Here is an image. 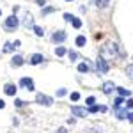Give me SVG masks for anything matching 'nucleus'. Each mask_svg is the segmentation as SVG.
<instances>
[{"label": "nucleus", "mask_w": 133, "mask_h": 133, "mask_svg": "<svg viewBox=\"0 0 133 133\" xmlns=\"http://www.w3.org/2000/svg\"><path fill=\"white\" fill-rule=\"evenodd\" d=\"M119 55V50H117V44L114 41H108V43H105L103 44V48H101V57H117Z\"/></svg>", "instance_id": "f257e3e1"}, {"label": "nucleus", "mask_w": 133, "mask_h": 133, "mask_svg": "<svg viewBox=\"0 0 133 133\" xmlns=\"http://www.w3.org/2000/svg\"><path fill=\"white\" fill-rule=\"evenodd\" d=\"M18 25H20V21H18V18H16V14L9 16V18L5 20V23H4V27H5V30H7V32L16 30V29H18Z\"/></svg>", "instance_id": "f03ea898"}, {"label": "nucleus", "mask_w": 133, "mask_h": 133, "mask_svg": "<svg viewBox=\"0 0 133 133\" xmlns=\"http://www.w3.org/2000/svg\"><path fill=\"white\" fill-rule=\"evenodd\" d=\"M96 68H98V71L99 73H108V62L105 61V57H98L96 59Z\"/></svg>", "instance_id": "7ed1b4c3"}, {"label": "nucleus", "mask_w": 133, "mask_h": 133, "mask_svg": "<svg viewBox=\"0 0 133 133\" xmlns=\"http://www.w3.org/2000/svg\"><path fill=\"white\" fill-rule=\"evenodd\" d=\"M36 101L39 103V105H44V107H51L53 105V99H51L50 96H46V94H37Z\"/></svg>", "instance_id": "20e7f679"}, {"label": "nucleus", "mask_w": 133, "mask_h": 133, "mask_svg": "<svg viewBox=\"0 0 133 133\" xmlns=\"http://www.w3.org/2000/svg\"><path fill=\"white\" fill-rule=\"evenodd\" d=\"M51 41L53 43H64L66 41V32L64 30H57L51 34Z\"/></svg>", "instance_id": "39448f33"}, {"label": "nucleus", "mask_w": 133, "mask_h": 133, "mask_svg": "<svg viewBox=\"0 0 133 133\" xmlns=\"http://www.w3.org/2000/svg\"><path fill=\"white\" fill-rule=\"evenodd\" d=\"M20 85H21V87H25V89H29V91H34V80H32V78L23 76V78L20 80Z\"/></svg>", "instance_id": "423d86ee"}, {"label": "nucleus", "mask_w": 133, "mask_h": 133, "mask_svg": "<svg viewBox=\"0 0 133 133\" xmlns=\"http://www.w3.org/2000/svg\"><path fill=\"white\" fill-rule=\"evenodd\" d=\"M71 114H75L76 117H85L89 112H87V108H85V107H73Z\"/></svg>", "instance_id": "0eeeda50"}, {"label": "nucleus", "mask_w": 133, "mask_h": 133, "mask_svg": "<svg viewBox=\"0 0 133 133\" xmlns=\"http://www.w3.org/2000/svg\"><path fill=\"white\" fill-rule=\"evenodd\" d=\"M20 44H21V41H9V43H5L4 44V51L5 53H9V51H14V48H20Z\"/></svg>", "instance_id": "6e6552de"}, {"label": "nucleus", "mask_w": 133, "mask_h": 133, "mask_svg": "<svg viewBox=\"0 0 133 133\" xmlns=\"http://www.w3.org/2000/svg\"><path fill=\"white\" fill-rule=\"evenodd\" d=\"M89 114H96V112H107V107H101V105H91L87 108Z\"/></svg>", "instance_id": "1a4fd4ad"}, {"label": "nucleus", "mask_w": 133, "mask_h": 133, "mask_svg": "<svg viewBox=\"0 0 133 133\" xmlns=\"http://www.w3.org/2000/svg\"><path fill=\"white\" fill-rule=\"evenodd\" d=\"M16 91H18V87H16V85H12V83H7V85L4 87V92H5L7 96H14Z\"/></svg>", "instance_id": "9d476101"}, {"label": "nucleus", "mask_w": 133, "mask_h": 133, "mask_svg": "<svg viewBox=\"0 0 133 133\" xmlns=\"http://www.w3.org/2000/svg\"><path fill=\"white\" fill-rule=\"evenodd\" d=\"M115 89H117V87L114 85V82H107L105 85H103V92H105V94H112Z\"/></svg>", "instance_id": "9b49d317"}, {"label": "nucleus", "mask_w": 133, "mask_h": 133, "mask_svg": "<svg viewBox=\"0 0 133 133\" xmlns=\"http://www.w3.org/2000/svg\"><path fill=\"white\" fill-rule=\"evenodd\" d=\"M128 108H115V115H117V119H126L128 117Z\"/></svg>", "instance_id": "f8f14e48"}, {"label": "nucleus", "mask_w": 133, "mask_h": 133, "mask_svg": "<svg viewBox=\"0 0 133 133\" xmlns=\"http://www.w3.org/2000/svg\"><path fill=\"white\" fill-rule=\"evenodd\" d=\"M23 57H21V55H14V57H12V59H11V64H12V66H16V68H20V66H23Z\"/></svg>", "instance_id": "ddd939ff"}, {"label": "nucleus", "mask_w": 133, "mask_h": 133, "mask_svg": "<svg viewBox=\"0 0 133 133\" xmlns=\"http://www.w3.org/2000/svg\"><path fill=\"white\" fill-rule=\"evenodd\" d=\"M43 61H44V57H43L41 53H34L30 57V64H41Z\"/></svg>", "instance_id": "4468645a"}, {"label": "nucleus", "mask_w": 133, "mask_h": 133, "mask_svg": "<svg viewBox=\"0 0 133 133\" xmlns=\"http://www.w3.org/2000/svg\"><path fill=\"white\" fill-rule=\"evenodd\" d=\"M23 25H25L27 29H32V27H34V18H32L30 14H27V16L23 18Z\"/></svg>", "instance_id": "2eb2a0df"}, {"label": "nucleus", "mask_w": 133, "mask_h": 133, "mask_svg": "<svg viewBox=\"0 0 133 133\" xmlns=\"http://www.w3.org/2000/svg\"><path fill=\"white\" fill-rule=\"evenodd\" d=\"M115 91L119 92V96H123V98H126V96H128V98H130V94H131V92L128 91V89H124V87H117V89H115Z\"/></svg>", "instance_id": "dca6fc26"}, {"label": "nucleus", "mask_w": 133, "mask_h": 133, "mask_svg": "<svg viewBox=\"0 0 133 133\" xmlns=\"http://www.w3.org/2000/svg\"><path fill=\"white\" fill-rule=\"evenodd\" d=\"M75 43H76V46H85L87 39H85V36H78V37L75 39Z\"/></svg>", "instance_id": "f3484780"}, {"label": "nucleus", "mask_w": 133, "mask_h": 133, "mask_svg": "<svg viewBox=\"0 0 133 133\" xmlns=\"http://www.w3.org/2000/svg\"><path fill=\"white\" fill-rule=\"evenodd\" d=\"M66 53H68V50H66L64 46H57V48H55V55H59V57L66 55Z\"/></svg>", "instance_id": "a211bd4d"}, {"label": "nucleus", "mask_w": 133, "mask_h": 133, "mask_svg": "<svg viewBox=\"0 0 133 133\" xmlns=\"http://www.w3.org/2000/svg\"><path fill=\"white\" fill-rule=\"evenodd\" d=\"M124 101H126V99H124L123 96H119V98H115V101H114V108H119V107H121V105H123Z\"/></svg>", "instance_id": "6ab92c4d"}, {"label": "nucleus", "mask_w": 133, "mask_h": 133, "mask_svg": "<svg viewBox=\"0 0 133 133\" xmlns=\"http://www.w3.org/2000/svg\"><path fill=\"white\" fill-rule=\"evenodd\" d=\"M32 29H34V34H36L37 37H41V36H44V29H41V27H36V25H34Z\"/></svg>", "instance_id": "aec40b11"}, {"label": "nucleus", "mask_w": 133, "mask_h": 133, "mask_svg": "<svg viewBox=\"0 0 133 133\" xmlns=\"http://www.w3.org/2000/svg\"><path fill=\"white\" fill-rule=\"evenodd\" d=\"M78 71H80V73H87V71H89V64H87V62L78 64Z\"/></svg>", "instance_id": "412c9836"}, {"label": "nucleus", "mask_w": 133, "mask_h": 133, "mask_svg": "<svg viewBox=\"0 0 133 133\" xmlns=\"http://www.w3.org/2000/svg\"><path fill=\"white\" fill-rule=\"evenodd\" d=\"M126 75H128L130 80H133V64H130V66L126 68Z\"/></svg>", "instance_id": "4be33fe9"}, {"label": "nucleus", "mask_w": 133, "mask_h": 133, "mask_svg": "<svg viewBox=\"0 0 133 133\" xmlns=\"http://www.w3.org/2000/svg\"><path fill=\"white\" fill-rule=\"evenodd\" d=\"M71 23H73V27H75V29H80V27H82V21L78 20V18H73Z\"/></svg>", "instance_id": "5701e85b"}, {"label": "nucleus", "mask_w": 133, "mask_h": 133, "mask_svg": "<svg viewBox=\"0 0 133 133\" xmlns=\"http://www.w3.org/2000/svg\"><path fill=\"white\" fill-rule=\"evenodd\" d=\"M108 2L110 0H96V5L98 7H105V5H108Z\"/></svg>", "instance_id": "b1692460"}, {"label": "nucleus", "mask_w": 133, "mask_h": 133, "mask_svg": "<svg viewBox=\"0 0 133 133\" xmlns=\"http://www.w3.org/2000/svg\"><path fill=\"white\" fill-rule=\"evenodd\" d=\"M124 105H126V108H128V110H131V108H133V99H131V98H128V99L124 101Z\"/></svg>", "instance_id": "393cba45"}, {"label": "nucleus", "mask_w": 133, "mask_h": 133, "mask_svg": "<svg viewBox=\"0 0 133 133\" xmlns=\"http://www.w3.org/2000/svg\"><path fill=\"white\" fill-rule=\"evenodd\" d=\"M68 55H69V59H71V61H76V59L80 57V55H78L76 51H68Z\"/></svg>", "instance_id": "a878e982"}, {"label": "nucleus", "mask_w": 133, "mask_h": 133, "mask_svg": "<svg viewBox=\"0 0 133 133\" xmlns=\"http://www.w3.org/2000/svg\"><path fill=\"white\" fill-rule=\"evenodd\" d=\"M80 99V92H71V101H78Z\"/></svg>", "instance_id": "bb28decb"}, {"label": "nucleus", "mask_w": 133, "mask_h": 133, "mask_svg": "<svg viewBox=\"0 0 133 133\" xmlns=\"http://www.w3.org/2000/svg\"><path fill=\"white\" fill-rule=\"evenodd\" d=\"M94 101H96V98H94V96H89V98H87V105H89V107L94 105Z\"/></svg>", "instance_id": "cd10ccee"}, {"label": "nucleus", "mask_w": 133, "mask_h": 133, "mask_svg": "<svg viewBox=\"0 0 133 133\" xmlns=\"http://www.w3.org/2000/svg\"><path fill=\"white\" fill-rule=\"evenodd\" d=\"M66 89H59V91H57V96H59V98H62V96H66Z\"/></svg>", "instance_id": "c85d7f7f"}, {"label": "nucleus", "mask_w": 133, "mask_h": 133, "mask_svg": "<svg viewBox=\"0 0 133 133\" xmlns=\"http://www.w3.org/2000/svg\"><path fill=\"white\" fill-rule=\"evenodd\" d=\"M64 20H66V21H71V20H73V16L69 14V12H64Z\"/></svg>", "instance_id": "c756f323"}, {"label": "nucleus", "mask_w": 133, "mask_h": 133, "mask_svg": "<svg viewBox=\"0 0 133 133\" xmlns=\"http://www.w3.org/2000/svg\"><path fill=\"white\" fill-rule=\"evenodd\" d=\"M48 12H53V7H46V9H43V14H48Z\"/></svg>", "instance_id": "7c9ffc66"}, {"label": "nucleus", "mask_w": 133, "mask_h": 133, "mask_svg": "<svg viewBox=\"0 0 133 133\" xmlns=\"http://www.w3.org/2000/svg\"><path fill=\"white\" fill-rule=\"evenodd\" d=\"M130 123H133V112H128V117H126Z\"/></svg>", "instance_id": "2f4dec72"}, {"label": "nucleus", "mask_w": 133, "mask_h": 133, "mask_svg": "<svg viewBox=\"0 0 133 133\" xmlns=\"http://www.w3.org/2000/svg\"><path fill=\"white\" fill-rule=\"evenodd\" d=\"M55 133H68V130H66V128H57Z\"/></svg>", "instance_id": "473e14b6"}, {"label": "nucleus", "mask_w": 133, "mask_h": 133, "mask_svg": "<svg viewBox=\"0 0 133 133\" xmlns=\"http://www.w3.org/2000/svg\"><path fill=\"white\" fill-rule=\"evenodd\" d=\"M68 123H69V124H75V123H76V119H75V117H69V119H68Z\"/></svg>", "instance_id": "72a5a7b5"}, {"label": "nucleus", "mask_w": 133, "mask_h": 133, "mask_svg": "<svg viewBox=\"0 0 133 133\" xmlns=\"http://www.w3.org/2000/svg\"><path fill=\"white\" fill-rule=\"evenodd\" d=\"M14 103H16V107H23V105H25V103H23V101H20V99H16Z\"/></svg>", "instance_id": "f704fd0d"}, {"label": "nucleus", "mask_w": 133, "mask_h": 133, "mask_svg": "<svg viewBox=\"0 0 133 133\" xmlns=\"http://www.w3.org/2000/svg\"><path fill=\"white\" fill-rule=\"evenodd\" d=\"M4 107H5V101H4V99H0V108H4Z\"/></svg>", "instance_id": "c9c22d12"}, {"label": "nucleus", "mask_w": 133, "mask_h": 133, "mask_svg": "<svg viewBox=\"0 0 133 133\" xmlns=\"http://www.w3.org/2000/svg\"><path fill=\"white\" fill-rule=\"evenodd\" d=\"M37 4H39V5H44V4H46V0H37Z\"/></svg>", "instance_id": "e433bc0d"}, {"label": "nucleus", "mask_w": 133, "mask_h": 133, "mask_svg": "<svg viewBox=\"0 0 133 133\" xmlns=\"http://www.w3.org/2000/svg\"><path fill=\"white\" fill-rule=\"evenodd\" d=\"M66 2H71V0H66Z\"/></svg>", "instance_id": "4c0bfd02"}, {"label": "nucleus", "mask_w": 133, "mask_h": 133, "mask_svg": "<svg viewBox=\"0 0 133 133\" xmlns=\"http://www.w3.org/2000/svg\"><path fill=\"white\" fill-rule=\"evenodd\" d=\"M0 14H2V11H0Z\"/></svg>", "instance_id": "58836bf2"}]
</instances>
